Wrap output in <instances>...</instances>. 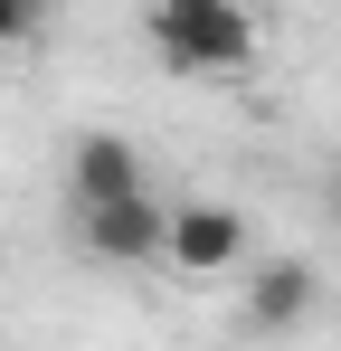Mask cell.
<instances>
[{
    "label": "cell",
    "mask_w": 341,
    "mask_h": 351,
    "mask_svg": "<svg viewBox=\"0 0 341 351\" xmlns=\"http://www.w3.org/2000/svg\"><path fill=\"white\" fill-rule=\"evenodd\" d=\"M152 38H162L170 66H190V76H237V66H256V19L227 0V10H152Z\"/></svg>",
    "instance_id": "obj_1"
},
{
    "label": "cell",
    "mask_w": 341,
    "mask_h": 351,
    "mask_svg": "<svg viewBox=\"0 0 341 351\" xmlns=\"http://www.w3.org/2000/svg\"><path fill=\"white\" fill-rule=\"evenodd\" d=\"M247 247H256V228H247L237 199H180V209H170L162 266H180V276H237Z\"/></svg>",
    "instance_id": "obj_2"
},
{
    "label": "cell",
    "mask_w": 341,
    "mask_h": 351,
    "mask_svg": "<svg viewBox=\"0 0 341 351\" xmlns=\"http://www.w3.org/2000/svg\"><path fill=\"white\" fill-rule=\"evenodd\" d=\"M313 313H323V266H313V256H256V276L237 294V323H247L256 342H275V332L313 323Z\"/></svg>",
    "instance_id": "obj_3"
},
{
    "label": "cell",
    "mask_w": 341,
    "mask_h": 351,
    "mask_svg": "<svg viewBox=\"0 0 341 351\" xmlns=\"http://www.w3.org/2000/svg\"><path fill=\"white\" fill-rule=\"evenodd\" d=\"M76 247L105 256V266H152L170 247V199H105V209H76Z\"/></svg>",
    "instance_id": "obj_4"
},
{
    "label": "cell",
    "mask_w": 341,
    "mask_h": 351,
    "mask_svg": "<svg viewBox=\"0 0 341 351\" xmlns=\"http://www.w3.org/2000/svg\"><path fill=\"white\" fill-rule=\"evenodd\" d=\"M152 180H142V152L123 143V133H86L76 152H66V199L76 209H105V199H142Z\"/></svg>",
    "instance_id": "obj_5"
},
{
    "label": "cell",
    "mask_w": 341,
    "mask_h": 351,
    "mask_svg": "<svg viewBox=\"0 0 341 351\" xmlns=\"http://www.w3.org/2000/svg\"><path fill=\"white\" fill-rule=\"evenodd\" d=\"M57 19V0H0V58H19V48H38Z\"/></svg>",
    "instance_id": "obj_6"
},
{
    "label": "cell",
    "mask_w": 341,
    "mask_h": 351,
    "mask_svg": "<svg viewBox=\"0 0 341 351\" xmlns=\"http://www.w3.org/2000/svg\"><path fill=\"white\" fill-rule=\"evenodd\" d=\"M323 209H332V228H341V162L323 171Z\"/></svg>",
    "instance_id": "obj_7"
},
{
    "label": "cell",
    "mask_w": 341,
    "mask_h": 351,
    "mask_svg": "<svg viewBox=\"0 0 341 351\" xmlns=\"http://www.w3.org/2000/svg\"><path fill=\"white\" fill-rule=\"evenodd\" d=\"M162 10H227V0H162Z\"/></svg>",
    "instance_id": "obj_8"
}]
</instances>
